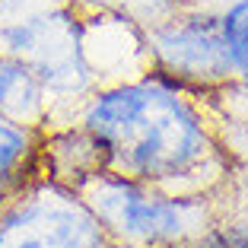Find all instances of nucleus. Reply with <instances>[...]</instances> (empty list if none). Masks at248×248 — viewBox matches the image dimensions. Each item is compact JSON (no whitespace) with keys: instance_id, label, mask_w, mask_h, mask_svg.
<instances>
[{"instance_id":"obj_4","label":"nucleus","mask_w":248,"mask_h":248,"mask_svg":"<svg viewBox=\"0 0 248 248\" xmlns=\"http://www.w3.org/2000/svg\"><path fill=\"white\" fill-rule=\"evenodd\" d=\"M0 248H118L73 185L38 172L0 194Z\"/></svg>"},{"instance_id":"obj_3","label":"nucleus","mask_w":248,"mask_h":248,"mask_svg":"<svg viewBox=\"0 0 248 248\" xmlns=\"http://www.w3.org/2000/svg\"><path fill=\"white\" fill-rule=\"evenodd\" d=\"M143 38L150 70L162 73L166 80L210 105L232 95L235 80L217 10L178 0L156 19L143 22Z\"/></svg>"},{"instance_id":"obj_9","label":"nucleus","mask_w":248,"mask_h":248,"mask_svg":"<svg viewBox=\"0 0 248 248\" xmlns=\"http://www.w3.org/2000/svg\"><path fill=\"white\" fill-rule=\"evenodd\" d=\"M191 248H248V219L245 223L217 219Z\"/></svg>"},{"instance_id":"obj_7","label":"nucleus","mask_w":248,"mask_h":248,"mask_svg":"<svg viewBox=\"0 0 248 248\" xmlns=\"http://www.w3.org/2000/svg\"><path fill=\"white\" fill-rule=\"evenodd\" d=\"M45 131L0 115V194L26 185L42 172Z\"/></svg>"},{"instance_id":"obj_6","label":"nucleus","mask_w":248,"mask_h":248,"mask_svg":"<svg viewBox=\"0 0 248 248\" xmlns=\"http://www.w3.org/2000/svg\"><path fill=\"white\" fill-rule=\"evenodd\" d=\"M0 115L42 127V131L54 124L51 99L45 93L38 73L26 61L3 51H0Z\"/></svg>"},{"instance_id":"obj_1","label":"nucleus","mask_w":248,"mask_h":248,"mask_svg":"<svg viewBox=\"0 0 248 248\" xmlns=\"http://www.w3.org/2000/svg\"><path fill=\"white\" fill-rule=\"evenodd\" d=\"M70 121L95 146L102 172L191 194H217L226 182V137L213 105L156 70L95 86Z\"/></svg>"},{"instance_id":"obj_5","label":"nucleus","mask_w":248,"mask_h":248,"mask_svg":"<svg viewBox=\"0 0 248 248\" xmlns=\"http://www.w3.org/2000/svg\"><path fill=\"white\" fill-rule=\"evenodd\" d=\"M83 54L99 86L150 73L143 26L124 13L83 10Z\"/></svg>"},{"instance_id":"obj_2","label":"nucleus","mask_w":248,"mask_h":248,"mask_svg":"<svg viewBox=\"0 0 248 248\" xmlns=\"http://www.w3.org/2000/svg\"><path fill=\"white\" fill-rule=\"evenodd\" d=\"M77 191L118 248H191L219 219L213 194L169 191L118 172H99Z\"/></svg>"},{"instance_id":"obj_8","label":"nucleus","mask_w":248,"mask_h":248,"mask_svg":"<svg viewBox=\"0 0 248 248\" xmlns=\"http://www.w3.org/2000/svg\"><path fill=\"white\" fill-rule=\"evenodd\" d=\"M219 26L235 80L232 93L248 95V0H229L226 7H219Z\"/></svg>"}]
</instances>
